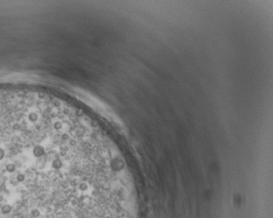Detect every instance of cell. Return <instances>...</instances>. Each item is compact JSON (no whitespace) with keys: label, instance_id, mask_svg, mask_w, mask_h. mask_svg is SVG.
<instances>
[{"label":"cell","instance_id":"cell-1","mask_svg":"<svg viewBox=\"0 0 273 218\" xmlns=\"http://www.w3.org/2000/svg\"><path fill=\"white\" fill-rule=\"evenodd\" d=\"M0 211H1V213L4 214V215H9L11 211H12V206L9 204H4L1 206V208H0Z\"/></svg>","mask_w":273,"mask_h":218},{"label":"cell","instance_id":"cell-2","mask_svg":"<svg viewBox=\"0 0 273 218\" xmlns=\"http://www.w3.org/2000/svg\"><path fill=\"white\" fill-rule=\"evenodd\" d=\"M30 216L33 218H38L41 216V210L37 208H34L30 210Z\"/></svg>","mask_w":273,"mask_h":218}]
</instances>
